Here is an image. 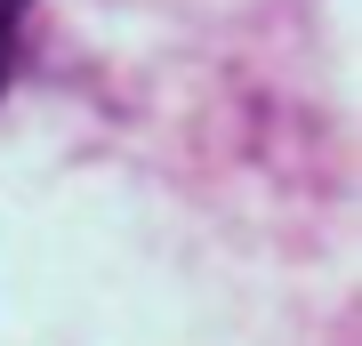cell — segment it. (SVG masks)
<instances>
[{"mask_svg": "<svg viewBox=\"0 0 362 346\" xmlns=\"http://www.w3.org/2000/svg\"><path fill=\"white\" fill-rule=\"evenodd\" d=\"M25 8L33 0H0V81H8V64H16V25H25Z\"/></svg>", "mask_w": 362, "mask_h": 346, "instance_id": "6da1fadb", "label": "cell"}]
</instances>
